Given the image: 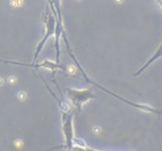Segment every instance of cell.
I'll return each instance as SVG.
<instances>
[{"mask_svg":"<svg viewBox=\"0 0 162 151\" xmlns=\"http://www.w3.org/2000/svg\"><path fill=\"white\" fill-rule=\"evenodd\" d=\"M69 98L73 100V102L81 105L84 101L91 99V95L87 91H69Z\"/></svg>","mask_w":162,"mask_h":151,"instance_id":"cell-1","label":"cell"},{"mask_svg":"<svg viewBox=\"0 0 162 151\" xmlns=\"http://www.w3.org/2000/svg\"><path fill=\"white\" fill-rule=\"evenodd\" d=\"M8 3L13 8H21L24 5V0H9Z\"/></svg>","mask_w":162,"mask_h":151,"instance_id":"cell-2","label":"cell"},{"mask_svg":"<svg viewBox=\"0 0 162 151\" xmlns=\"http://www.w3.org/2000/svg\"><path fill=\"white\" fill-rule=\"evenodd\" d=\"M17 98L18 100H21V101H25L27 98V93L25 91H19L17 93Z\"/></svg>","mask_w":162,"mask_h":151,"instance_id":"cell-3","label":"cell"},{"mask_svg":"<svg viewBox=\"0 0 162 151\" xmlns=\"http://www.w3.org/2000/svg\"><path fill=\"white\" fill-rule=\"evenodd\" d=\"M7 81H8L9 84H16L17 83V77L14 76V75H10V76H8V78H7Z\"/></svg>","mask_w":162,"mask_h":151,"instance_id":"cell-4","label":"cell"},{"mask_svg":"<svg viewBox=\"0 0 162 151\" xmlns=\"http://www.w3.org/2000/svg\"><path fill=\"white\" fill-rule=\"evenodd\" d=\"M14 144H15V147H16V148H19L21 149L22 147H23V140H21V139H17V140H15L14 141Z\"/></svg>","mask_w":162,"mask_h":151,"instance_id":"cell-5","label":"cell"},{"mask_svg":"<svg viewBox=\"0 0 162 151\" xmlns=\"http://www.w3.org/2000/svg\"><path fill=\"white\" fill-rule=\"evenodd\" d=\"M68 69H69V73H71V74H75V73H76V68L74 67L73 65L68 66Z\"/></svg>","mask_w":162,"mask_h":151,"instance_id":"cell-6","label":"cell"},{"mask_svg":"<svg viewBox=\"0 0 162 151\" xmlns=\"http://www.w3.org/2000/svg\"><path fill=\"white\" fill-rule=\"evenodd\" d=\"M3 84H5V78L3 77H0V88L3 86Z\"/></svg>","mask_w":162,"mask_h":151,"instance_id":"cell-7","label":"cell"},{"mask_svg":"<svg viewBox=\"0 0 162 151\" xmlns=\"http://www.w3.org/2000/svg\"><path fill=\"white\" fill-rule=\"evenodd\" d=\"M116 2H119V3H121V2H122V0H116Z\"/></svg>","mask_w":162,"mask_h":151,"instance_id":"cell-8","label":"cell"}]
</instances>
